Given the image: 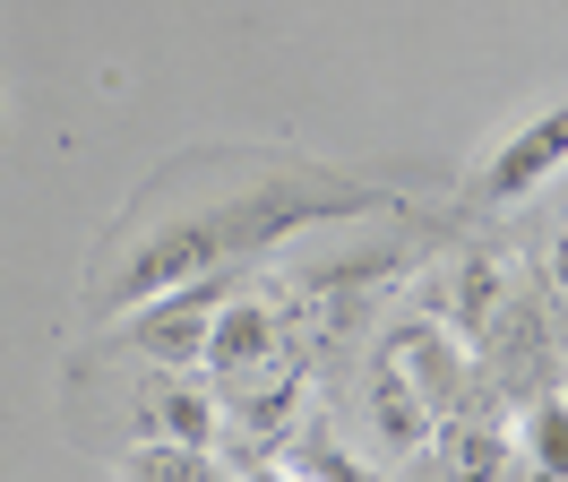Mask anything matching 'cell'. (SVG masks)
Returning a JSON list of instances; mask_svg holds the SVG:
<instances>
[{
    "mask_svg": "<svg viewBox=\"0 0 568 482\" xmlns=\"http://www.w3.org/2000/svg\"><path fill=\"white\" fill-rule=\"evenodd\" d=\"M284 448H293L284 465H293V474H302V482H379V474H371V465H354L345 448L327 440V431H302V440L284 431Z\"/></svg>",
    "mask_w": 568,
    "mask_h": 482,
    "instance_id": "9",
    "label": "cell"
},
{
    "mask_svg": "<svg viewBox=\"0 0 568 482\" xmlns=\"http://www.w3.org/2000/svg\"><path fill=\"white\" fill-rule=\"evenodd\" d=\"M362 207H388L379 190H354V181H320V172H250L224 199H199L164 215L155 233H139L121 250V268L95 284V310L104 319H130L139 302L173 293V284H199L224 259H242L258 241H293L302 224H336V215H362Z\"/></svg>",
    "mask_w": 568,
    "mask_h": 482,
    "instance_id": "1",
    "label": "cell"
},
{
    "mask_svg": "<svg viewBox=\"0 0 568 482\" xmlns=\"http://www.w3.org/2000/svg\"><path fill=\"white\" fill-rule=\"evenodd\" d=\"M551 275H560V293H568V241H560V250H551Z\"/></svg>",
    "mask_w": 568,
    "mask_h": 482,
    "instance_id": "12",
    "label": "cell"
},
{
    "mask_svg": "<svg viewBox=\"0 0 568 482\" xmlns=\"http://www.w3.org/2000/svg\"><path fill=\"white\" fill-rule=\"evenodd\" d=\"M362 405H371V431H379V448H423V440H430V422H439V413H430L423 396H414V388L388 371V362H371Z\"/></svg>",
    "mask_w": 568,
    "mask_h": 482,
    "instance_id": "7",
    "label": "cell"
},
{
    "mask_svg": "<svg viewBox=\"0 0 568 482\" xmlns=\"http://www.w3.org/2000/svg\"><path fill=\"white\" fill-rule=\"evenodd\" d=\"M139 422L164 448H215V388H207V379H181V371L155 379L146 405H139Z\"/></svg>",
    "mask_w": 568,
    "mask_h": 482,
    "instance_id": "6",
    "label": "cell"
},
{
    "mask_svg": "<svg viewBox=\"0 0 568 482\" xmlns=\"http://www.w3.org/2000/svg\"><path fill=\"white\" fill-rule=\"evenodd\" d=\"M526 448H534V465H542L551 482L568 474V405H560V396H542V405H534V422H526Z\"/></svg>",
    "mask_w": 568,
    "mask_h": 482,
    "instance_id": "10",
    "label": "cell"
},
{
    "mask_svg": "<svg viewBox=\"0 0 568 482\" xmlns=\"http://www.w3.org/2000/svg\"><path fill=\"white\" fill-rule=\"evenodd\" d=\"M242 482H302L293 465H242Z\"/></svg>",
    "mask_w": 568,
    "mask_h": 482,
    "instance_id": "11",
    "label": "cell"
},
{
    "mask_svg": "<svg viewBox=\"0 0 568 482\" xmlns=\"http://www.w3.org/2000/svg\"><path fill=\"white\" fill-rule=\"evenodd\" d=\"M130 482H155V474H139V465H130Z\"/></svg>",
    "mask_w": 568,
    "mask_h": 482,
    "instance_id": "13",
    "label": "cell"
},
{
    "mask_svg": "<svg viewBox=\"0 0 568 482\" xmlns=\"http://www.w3.org/2000/svg\"><path fill=\"white\" fill-rule=\"evenodd\" d=\"M215 284L199 275V284H173V293H155V310L139 302V319H130V344H139L146 362H164V371H190L199 362V344H207V319H215Z\"/></svg>",
    "mask_w": 568,
    "mask_h": 482,
    "instance_id": "3",
    "label": "cell"
},
{
    "mask_svg": "<svg viewBox=\"0 0 568 482\" xmlns=\"http://www.w3.org/2000/svg\"><path fill=\"white\" fill-rule=\"evenodd\" d=\"M551 172H568V103H542L526 130H508L491 147V164H483V199H499V207H517V199H534Z\"/></svg>",
    "mask_w": 568,
    "mask_h": 482,
    "instance_id": "2",
    "label": "cell"
},
{
    "mask_svg": "<svg viewBox=\"0 0 568 482\" xmlns=\"http://www.w3.org/2000/svg\"><path fill=\"white\" fill-rule=\"evenodd\" d=\"M379 362H388L414 396H423L430 413H448L465 396V344L448 337V328H430V319H414V328H396L388 344H379Z\"/></svg>",
    "mask_w": 568,
    "mask_h": 482,
    "instance_id": "4",
    "label": "cell"
},
{
    "mask_svg": "<svg viewBox=\"0 0 568 482\" xmlns=\"http://www.w3.org/2000/svg\"><path fill=\"white\" fill-rule=\"evenodd\" d=\"M491 319H499V268L491 259H465V275H457V344H483Z\"/></svg>",
    "mask_w": 568,
    "mask_h": 482,
    "instance_id": "8",
    "label": "cell"
},
{
    "mask_svg": "<svg viewBox=\"0 0 568 482\" xmlns=\"http://www.w3.org/2000/svg\"><path fill=\"white\" fill-rule=\"evenodd\" d=\"M284 344V310L276 302H233L224 319H207V344H199V362H207V388H233V379L267 371Z\"/></svg>",
    "mask_w": 568,
    "mask_h": 482,
    "instance_id": "5",
    "label": "cell"
}]
</instances>
